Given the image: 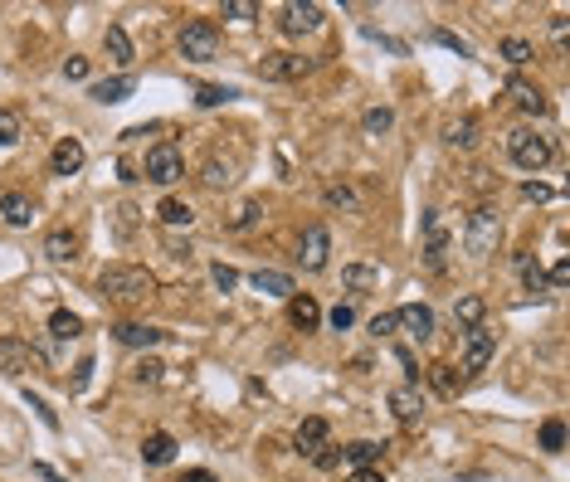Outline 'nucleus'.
<instances>
[{
    "label": "nucleus",
    "instance_id": "nucleus-1",
    "mask_svg": "<svg viewBox=\"0 0 570 482\" xmlns=\"http://www.w3.org/2000/svg\"><path fill=\"white\" fill-rule=\"evenodd\" d=\"M156 293V273L137 268V263H107L98 273V297L103 303H123V307H137Z\"/></svg>",
    "mask_w": 570,
    "mask_h": 482
},
{
    "label": "nucleus",
    "instance_id": "nucleus-2",
    "mask_svg": "<svg viewBox=\"0 0 570 482\" xmlns=\"http://www.w3.org/2000/svg\"><path fill=\"white\" fill-rule=\"evenodd\" d=\"M507 156H512L517 171H546L551 166V137H541L531 127H517V132H507Z\"/></svg>",
    "mask_w": 570,
    "mask_h": 482
},
{
    "label": "nucleus",
    "instance_id": "nucleus-3",
    "mask_svg": "<svg viewBox=\"0 0 570 482\" xmlns=\"http://www.w3.org/2000/svg\"><path fill=\"white\" fill-rule=\"evenodd\" d=\"M497 239H502V214H497V205H478V210L468 214V229H464V249L473 259H488L497 249Z\"/></svg>",
    "mask_w": 570,
    "mask_h": 482
},
{
    "label": "nucleus",
    "instance_id": "nucleus-4",
    "mask_svg": "<svg viewBox=\"0 0 570 482\" xmlns=\"http://www.w3.org/2000/svg\"><path fill=\"white\" fill-rule=\"evenodd\" d=\"M215 54H220V30H215L210 20H186V25H180V59L210 64Z\"/></svg>",
    "mask_w": 570,
    "mask_h": 482
},
{
    "label": "nucleus",
    "instance_id": "nucleus-5",
    "mask_svg": "<svg viewBox=\"0 0 570 482\" xmlns=\"http://www.w3.org/2000/svg\"><path fill=\"white\" fill-rule=\"evenodd\" d=\"M142 176L156 180V186H176V180L186 176V156H180L176 141H156L147 151V161H142Z\"/></svg>",
    "mask_w": 570,
    "mask_h": 482
},
{
    "label": "nucleus",
    "instance_id": "nucleus-6",
    "mask_svg": "<svg viewBox=\"0 0 570 482\" xmlns=\"http://www.w3.org/2000/svg\"><path fill=\"white\" fill-rule=\"evenodd\" d=\"M40 366H44V351H34L20 336H0V370L5 376H25V370H40Z\"/></svg>",
    "mask_w": 570,
    "mask_h": 482
},
{
    "label": "nucleus",
    "instance_id": "nucleus-7",
    "mask_svg": "<svg viewBox=\"0 0 570 482\" xmlns=\"http://www.w3.org/2000/svg\"><path fill=\"white\" fill-rule=\"evenodd\" d=\"M326 254H332V234H326V224H308L302 229V244H298V263L308 273L326 268Z\"/></svg>",
    "mask_w": 570,
    "mask_h": 482
},
{
    "label": "nucleus",
    "instance_id": "nucleus-8",
    "mask_svg": "<svg viewBox=\"0 0 570 482\" xmlns=\"http://www.w3.org/2000/svg\"><path fill=\"white\" fill-rule=\"evenodd\" d=\"M278 25H283V34H293V40L298 34H317L322 30V5H312V0H288Z\"/></svg>",
    "mask_w": 570,
    "mask_h": 482
},
{
    "label": "nucleus",
    "instance_id": "nucleus-9",
    "mask_svg": "<svg viewBox=\"0 0 570 482\" xmlns=\"http://www.w3.org/2000/svg\"><path fill=\"white\" fill-rule=\"evenodd\" d=\"M308 68H312V59H302V54H263L259 59V78H269V83L302 78Z\"/></svg>",
    "mask_w": 570,
    "mask_h": 482
},
{
    "label": "nucleus",
    "instance_id": "nucleus-10",
    "mask_svg": "<svg viewBox=\"0 0 570 482\" xmlns=\"http://www.w3.org/2000/svg\"><path fill=\"white\" fill-rule=\"evenodd\" d=\"M492 356H497V336L483 332V327H473L468 341H464V370H468V376H478V370H488Z\"/></svg>",
    "mask_w": 570,
    "mask_h": 482
},
{
    "label": "nucleus",
    "instance_id": "nucleus-11",
    "mask_svg": "<svg viewBox=\"0 0 570 482\" xmlns=\"http://www.w3.org/2000/svg\"><path fill=\"white\" fill-rule=\"evenodd\" d=\"M444 254H448V234L439 224V210L424 214V263H429V273H444Z\"/></svg>",
    "mask_w": 570,
    "mask_h": 482
},
{
    "label": "nucleus",
    "instance_id": "nucleus-12",
    "mask_svg": "<svg viewBox=\"0 0 570 482\" xmlns=\"http://www.w3.org/2000/svg\"><path fill=\"white\" fill-rule=\"evenodd\" d=\"M83 161H88V151H83V141H78V137L54 141V151H50V171H54V176H78V171H83Z\"/></svg>",
    "mask_w": 570,
    "mask_h": 482
},
{
    "label": "nucleus",
    "instance_id": "nucleus-13",
    "mask_svg": "<svg viewBox=\"0 0 570 482\" xmlns=\"http://www.w3.org/2000/svg\"><path fill=\"white\" fill-rule=\"evenodd\" d=\"M113 336H117L123 346H132V351H152V346H161V336H166V332L147 327V322H117Z\"/></svg>",
    "mask_w": 570,
    "mask_h": 482
},
{
    "label": "nucleus",
    "instance_id": "nucleus-14",
    "mask_svg": "<svg viewBox=\"0 0 570 482\" xmlns=\"http://www.w3.org/2000/svg\"><path fill=\"white\" fill-rule=\"evenodd\" d=\"M395 327H405L415 341H429V336H434V312L424 307V303H409V307L395 312Z\"/></svg>",
    "mask_w": 570,
    "mask_h": 482
},
{
    "label": "nucleus",
    "instance_id": "nucleus-15",
    "mask_svg": "<svg viewBox=\"0 0 570 482\" xmlns=\"http://www.w3.org/2000/svg\"><path fill=\"white\" fill-rule=\"evenodd\" d=\"M391 409H395V419L405 429H415L419 419H424V400H419L415 385H400V390H391Z\"/></svg>",
    "mask_w": 570,
    "mask_h": 482
},
{
    "label": "nucleus",
    "instance_id": "nucleus-16",
    "mask_svg": "<svg viewBox=\"0 0 570 482\" xmlns=\"http://www.w3.org/2000/svg\"><path fill=\"white\" fill-rule=\"evenodd\" d=\"M507 93H512V103L521 107V113H531V117H541L546 107H551L546 103V93L537 88V83H527V78H507Z\"/></svg>",
    "mask_w": 570,
    "mask_h": 482
},
{
    "label": "nucleus",
    "instance_id": "nucleus-17",
    "mask_svg": "<svg viewBox=\"0 0 570 482\" xmlns=\"http://www.w3.org/2000/svg\"><path fill=\"white\" fill-rule=\"evenodd\" d=\"M44 259L50 263H74L78 259V234L74 229H54V234L44 239Z\"/></svg>",
    "mask_w": 570,
    "mask_h": 482
},
{
    "label": "nucleus",
    "instance_id": "nucleus-18",
    "mask_svg": "<svg viewBox=\"0 0 570 482\" xmlns=\"http://www.w3.org/2000/svg\"><path fill=\"white\" fill-rule=\"evenodd\" d=\"M132 88H137V78H132V74H117V78L93 83L88 98H93V103H123V98H132Z\"/></svg>",
    "mask_w": 570,
    "mask_h": 482
},
{
    "label": "nucleus",
    "instance_id": "nucleus-19",
    "mask_svg": "<svg viewBox=\"0 0 570 482\" xmlns=\"http://www.w3.org/2000/svg\"><path fill=\"white\" fill-rule=\"evenodd\" d=\"M288 317H293V327H298V332H317V322H322V307L312 303L308 293H293V297H288Z\"/></svg>",
    "mask_w": 570,
    "mask_h": 482
},
{
    "label": "nucleus",
    "instance_id": "nucleus-20",
    "mask_svg": "<svg viewBox=\"0 0 570 482\" xmlns=\"http://www.w3.org/2000/svg\"><path fill=\"white\" fill-rule=\"evenodd\" d=\"M142 458H147L152 468H166L176 458V439L166 429H156V433H147V439H142Z\"/></svg>",
    "mask_w": 570,
    "mask_h": 482
},
{
    "label": "nucleus",
    "instance_id": "nucleus-21",
    "mask_svg": "<svg viewBox=\"0 0 570 482\" xmlns=\"http://www.w3.org/2000/svg\"><path fill=\"white\" fill-rule=\"evenodd\" d=\"M249 283H253V293H263V297H293V278L278 273V268H259Z\"/></svg>",
    "mask_w": 570,
    "mask_h": 482
},
{
    "label": "nucleus",
    "instance_id": "nucleus-22",
    "mask_svg": "<svg viewBox=\"0 0 570 482\" xmlns=\"http://www.w3.org/2000/svg\"><path fill=\"white\" fill-rule=\"evenodd\" d=\"M326 433H332V429H326V419H317V414H312V419H302V424H298V453H317L322 449V443H326Z\"/></svg>",
    "mask_w": 570,
    "mask_h": 482
},
{
    "label": "nucleus",
    "instance_id": "nucleus-23",
    "mask_svg": "<svg viewBox=\"0 0 570 482\" xmlns=\"http://www.w3.org/2000/svg\"><path fill=\"white\" fill-rule=\"evenodd\" d=\"M103 50H107V59H113L117 68L132 64V40H127L123 25H107V30H103Z\"/></svg>",
    "mask_w": 570,
    "mask_h": 482
},
{
    "label": "nucleus",
    "instance_id": "nucleus-24",
    "mask_svg": "<svg viewBox=\"0 0 570 482\" xmlns=\"http://www.w3.org/2000/svg\"><path fill=\"white\" fill-rule=\"evenodd\" d=\"M0 214H5V224L25 229V224L34 220V200H30V196H20V190H15V196H5V200H0Z\"/></svg>",
    "mask_w": 570,
    "mask_h": 482
},
{
    "label": "nucleus",
    "instance_id": "nucleus-25",
    "mask_svg": "<svg viewBox=\"0 0 570 482\" xmlns=\"http://www.w3.org/2000/svg\"><path fill=\"white\" fill-rule=\"evenodd\" d=\"M375 283H381V273H375L371 263H346L342 268V287H351V293H366Z\"/></svg>",
    "mask_w": 570,
    "mask_h": 482
},
{
    "label": "nucleus",
    "instance_id": "nucleus-26",
    "mask_svg": "<svg viewBox=\"0 0 570 482\" xmlns=\"http://www.w3.org/2000/svg\"><path fill=\"white\" fill-rule=\"evenodd\" d=\"M483 312H488V303H483L478 293H464V297H458V307H454V317L473 332V327H483Z\"/></svg>",
    "mask_w": 570,
    "mask_h": 482
},
{
    "label": "nucleus",
    "instance_id": "nucleus-27",
    "mask_svg": "<svg viewBox=\"0 0 570 482\" xmlns=\"http://www.w3.org/2000/svg\"><path fill=\"white\" fill-rule=\"evenodd\" d=\"M156 214H161L166 229H190V220H196V214H190V205L186 200H171V196L161 200V210H156Z\"/></svg>",
    "mask_w": 570,
    "mask_h": 482
},
{
    "label": "nucleus",
    "instance_id": "nucleus-28",
    "mask_svg": "<svg viewBox=\"0 0 570 482\" xmlns=\"http://www.w3.org/2000/svg\"><path fill=\"white\" fill-rule=\"evenodd\" d=\"M448 147H454V151H468L473 147V141H478V117H458V123L454 127H448Z\"/></svg>",
    "mask_w": 570,
    "mask_h": 482
},
{
    "label": "nucleus",
    "instance_id": "nucleus-29",
    "mask_svg": "<svg viewBox=\"0 0 570 482\" xmlns=\"http://www.w3.org/2000/svg\"><path fill=\"white\" fill-rule=\"evenodd\" d=\"M322 200L332 205V210H361V196L346 186V180H332V186L322 190Z\"/></svg>",
    "mask_w": 570,
    "mask_h": 482
},
{
    "label": "nucleus",
    "instance_id": "nucleus-30",
    "mask_svg": "<svg viewBox=\"0 0 570 482\" xmlns=\"http://www.w3.org/2000/svg\"><path fill=\"white\" fill-rule=\"evenodd\" d=\"M263 220V200H244V205H239V210L234 214H229V229H234V234H244V229H253V224H259Z\"/></svg>",
    "mask_w": 570,
    "mask_h": 482
},
{
    "label": "nucleus",
    "instance_id": "nucleus-31",
    "mask_svg": "<svg viewBox=\"0 0 570 482\" xmlns=\"http://www.w3.org/2000/svg\"><path fill=\"white\" fill-rule=\"evenodd\" d=\"M517 273H521V283H527V293H546V268L531 254H517Z\"/></svg>",
    "mask_w": 570,
    "mask_h": 482
},
{
    "label": "nucleus",
    "instance_id": "nucleus-32",
    "mask_svg": "<svg viewBox=\"0 0 570 482\" xmlns=\"http://www.w3.org/2000/svg\"><path fill=\"white\" fill-rule=\"evenodd\" d=\"M200 180H205L210 190H220V186H229V180H234V166H229L220 151H215L210 161H205V176H200Z\"/></svg>",
    "mask_w": 570,
    "mask_h": 482
},
{
    "label": "nucleus",
    "instance_id": "nucleus-33",
    "mask_svg": "<svg viewBox=\"0 0 570 482\" xmlns=\"http://www.w3.org/2000/svg\"><path fill=\"white\" fill-rule=\"evenodd\" d=\"M381 449H385V443H371V439H356V443H346V449H342V458H351V463H356V468H371V463H375V458H381Z\"/></svg>",
    "mask_w": 570,
    "mask_h": 482
},
{
    "label": "nucleus",
    "instance_id": "nucleus-34",
    "mask_svg": "<svg viewBox=\"0 0 570 482\" xmlns=\"http://www.w3.org/2000/svg\"><path fill=\"white\" fill-rule=\"evenodd\" d=\"M391 127H395V113H391V107H371V113L361 117V132H366V137H385Z\"/></svg>",
    "mask_w": 570,
    "mask_h": 482
},
{
    "label": "nucleus",
    "instance_id": "nucleus-35",
    "mask_svg": "<svg viewBox=\"0 0 570 482\" xmlns=\"http://www.w3.org/2000/svg\"><path fill=\"white\" fill-rule=\"evenodd\" d=\"M50 332L59 336V341H69V336H83V322L74 317V312H64V307H59L54 317H50Z\"/></svg>",
    "mask_w": 570,
    "mask_h": 482
},
{
    "label": "nucleus",
    "instance_id": "nucleus-36",
    "mask_svg": "<svg viewBox=\"0 0 570 482\" xmlns=\"http://www.w3.org/2000/svg\"><path fill=\"white\" fill-rule=\"evenodd\" d=\"M229 98H234V88H225V83H200V88H196V103L200 107H220Z\"/></svg>",
    "mask_w": 570,
    "mask_h": 482
},
{
    "label": "nucleus",
    "instance_id": "nucleus-37",
    "mask_svg": "<svg viewBox=\"0 0 570 482\" xmlns=\"http://www.w3.org/2000/svg\"><path fill=\"white\" fill-rule=\"evenodd\" d=\"M541 449L546 453H561L565 449V424H561V419H546V424H541Z\"/></svg>",
    "mask_w": 570,
    "mask_h": 482
},
{
    "label": "nucleus",
    "instance_id": "nucleus-38",
    "mask_svg": "<svg viewBox=\"0 0 570 482\" xmlns=\"http://www.w3.org/2000/svg\"><path fill=\"white\" fill-rule=\"evenodd\" d=\"M20 113H10V107H0V147H15L20 141Z\"/></svg>",
    "mask_w": 570,
    "mask_h": 482
},
{
    "label": "nucleus",
    "instance_id": "nucleus-39",
    "mask_svg": "<svg viewBox=\"0 0 570 482\" xmlns=\"http://www.w3.org/2000/svg\"><path fill=\"white\" fill-rule=\"evenodd\" d=\"M253 15H259V5H253V0H225V20H239V25H249Z\"/></svg>",
    "mask_w": 570,
    "mask_h": 482
},
{
    "label": "nucleus",
    "instance_id": "nucleus-40",
    "mask_svg": "<svg viewBox=\"0 0 570 482\" xmlns=\"http://www.w3.org/2000/svg\"><path fill=\"white\" fill-rule=\"evenodd\" d=\"M161 370H166L161 360H152V356H147L137 370H132V380H137V385H161Z\"/></svg>",
    "mask_w": 570,
    "mask_h": 482
},
{
    "label": "nucleus",
    "instance_id": "nucleus-41",
    "mask_svg": "<svg viewBox=\"0 0 570 482\" xmlns=\"http://www.w3.org/2000/svg\"><path fill=\"white\" fill-rule=\"evenodd\" d=\"M502 59H507V64H527V59H531V44L512 34V40H502Z\"/></svg>",
    "mask_w": 570,
    "mask_h": 482
},
{
    "label": "nucleus",
    "instance_id": "nucleus-42",
    "mask_svg": "<svg viewBox=\"0 0 570 482\" xmlns=\"http://www.w3.org/2000/svg\"><path fill=\"white\" fill-rule=\"evenodd\" d=\"M25 400H30V409H34V414H40V424L59 433V414H54V409H50V405H44V400H40V395H30V390H25Z\"/></svg>",
    "mask_w": 570,
    "mask_h": 482
},
{
    "label": "nucleus",
    "instance_id": "nucleus-43",
    "mask_svg": "<svg viewBox=\"0 0 570 482\" xmlns=\"http://www.w3.org/2000/svg\"><path fill=\"white\" fill-rule=\"evenodd\" d=\"M326 322H332V327H336V332H346V327H351V322H356V307H351V303H336L332 312H326Z\"/></svg>",
    "mask_w": 570,
    "mask_h": 482
},
{
    "label": "nucleus",
    "instance_id": "nucleus-44",
    "mask_svg": "<svg viewBox=\"0 0 570 482\" xmlns=\"http://www.w3.org/2000/svg\"><path fill=\"white\" fill-rule=\"evenodd\" d=\"M64 78H69V83H83V78H88V59H83V54H69V59H64Z\"/></svg>",
    "mask_w": 570,
    "mask_h": 482
},
{
    "label": "nucleus",
    "instance_id": "nucleus-45",
    "mask_svg": "<svg viewBox=\"0 0 570 482\" xmlns=\"http://www.w3.org/2000/svg\"><path fill=\"white\" fill-rule=\"evenodd\" d=\"M210 278H215V287H220V293H229V287H239V273L229 268V263H215V268H210Z\"/></svg>",
    "mask_w": 570,
    "mask_h": 482
},
{
    "label": "nucleus",
    "instance_id": "nucleus-46",
    "mask_svg": "<svg viewBox=\"0 0 570 482\" xmlns=\"http://www.w3.org/2000/svg\"><path fill=\"white\" fill-rule=\"evenodd\" d=\"M434 40H439V44H444V50H454V54H464V59H473V44H468V40H458V34H454V30H439V34H434Z\"/></svg>",
    "mask_w": 570,
    "mask_h": 482
},
{
    "label": "nucleus",
    "instance_id": "nucleus-47",
    "mask_svg": "<svg viewBox=\"0 0 570 482\" xmlns=\"http://www.w3.org/2000/svg\"><path fill=\"white\" fill-rule=\"evenodd\" d=\"M312 463H317V468H322V473H332V468H336V463H342V449H332V443H322V449H317V453H312Z\"/></svg>",
    "mask_w": 570,
    "mask_h": 482
},
{
    "label": "nucleus",
    "instance_id": "nucleus-48",
    "mask_svg": "<svg viewBox=\"0 0 570 482\" xmlns=\"http://www.w3.org/2000/svg\"><path fill=\"white\" fill-rule=\"evenodd\" d=\"M434 385H439L444 395H458V376H454V366H434Z\"/></svg>",
    "mask_w": 570,
    "mask_h": 482
},
{
    "label": "nucleus",
    "instance_id": "nucleus-49",
    "mask_svg": "<svg viewBox=\"0 0 570 482\" xmlns=\"http://www.w3.org/2000/svg\"><path fill=\"white\" fill-rule=\"evenodd\" d=\"M161 244H166V254H171V259H190V254H196V249H190V239H180V234H166Z\"/></svg>",
    "mask_w": 570,
    "mask_h": 482
},
{
    "label": "nucleus",
    "instance_id": "nucleus-50",
    "mask_svg": "<svg viewBox=\"0 0 570 482\" xmlns=\"http://www.w3.org/2000/svg\"><path fill=\"white\" fill-rule=\"evenodd\" d=\"M371 336H395V312H381V317H371Z\"/></svg>",
    "mask_w": 570,
    "mask_h": 482
},
{
    "label": "nucleus",
    "instance_id": "nucleus-51",
    "mask_svg": "<svg viewBox=\"0 0 570 482\" xmlns=\"http://www.w3.org/2000/svg\"><path fill=\"white\" fill-rule=\"evenodd\" d=\"M565 283H570V263L561 259V263H556L551 273H546V287H565Z\"/></svg>",
    "mask_w": 570,
    "mask_h": 482
},
{
    "label": "nucleus",
    "instance_id": "nucleus-52",
    "mask_svg": "<svg viewBox=\"0 0 570 482\" xmlns=\"http://www.w3.org/2000/svg\"><path fill=\"white\" fill-rule=\"evenodd\" d=\"M527 200H537V205H546L551 200V186H541V180H527V190H521Z\"/></svg>",
    "mask_w": 570,
    "mask_h": 482
},
{
    "label": "nucleus",
    "instance_id": "nucleus-53",
    "mask_svg": "<svg viewBox=\"0 0 570 482\" xmlns=\"http://www.w3.org/2000/svg\"><path fill=\"white\" fill-rule=\"evenodd\" d=\"M88 376H93V360H78V370H74V390H83V385H88Z\"/></svg>",
    "mask_w": 570,
    "mask_h": 482
},
{
    "label": "nucleus",
    "instance_id": "nucleus-54",
    "mask_svg": "<svg viewBox=\"0 0 570 482\" xmlns=\"http://www.w3.org/2000/svg\"><path fill=\"white\" fill-rule=\"evenodd\" d=\"M180 482H220V477H215V473H210V468H190V473H186V477H180Z\"/></svg>",
    "mask_w": 570,
    "mask_h": 482
},
{
    "label": "nucleus",
    "instance_id": "nucleus-55",
    "mask_svg": "<svg viewBox=\"0 0 570 482\" xmlns=\"http://www.w3.org/2000/svg\"><path fill=\"white\" fill-rule=\"evenodd\" d=\"M351 482H385V473H375V468H356V473H351Z\"/></svg>",
    "mask_w": 570,
    "mask_h": 482
},
{
    "label": "nucleus",
    "instance_id": "nucleus-56",
    "mask_svg": "<svg viewBox=\"0 0 570 482\" xmlns=\"http://www.w3.org/2000/svg\"><path fill=\"white\" fill-rule=\"evenodd\" d=\"M551 34H556V40L565 44V34H570V20H565V15H556V20H551Z\"/></svg>",
    "mask_w": 570,
    "mask_h": 482
},
{
    "label": "nucleus",
    "instance_id": "nucleus-57",
    "mask_svg": "<svg viewBox=\"0 0 570 482\" xmlns=\"http://www.w3.org/2000/svg\"><path fill=\"white\" fill-rule=\"evenodd\" d=\"M34 473H40L44 482H69V477H59V473H54V468H50V463H34Z\"/></svg>",
    "mask_w": 570,
    "mask_h": 482
}]
</instances>
